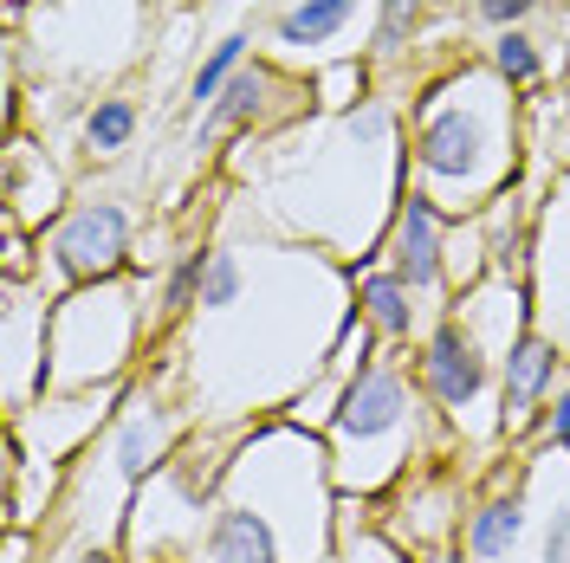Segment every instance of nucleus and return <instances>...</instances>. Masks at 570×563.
Instances as JSON below:
<instances>
[{"instance_id": "5701e85b", "label": "nucleus", "mask_w": 570, "mask_h": 563, "mask_svg": "<svg viewBox=\"0 0 570 563\" xmlns=\"http://www.w3.org/2000/svg\"><path fill=\"white\" fill-rule=\"evenodd\" d=\"M519 454H525V460H538V454H570V376L551 388V402H544V415H538L532 441H525Z\"/></svg>"}, {"instance_id": "7ed1b4c3", "label": "nucleus", "mask_w": 570, "mask_h": 563, "mask_svg": "<svg viewBox=\"0 0 570 563\" xmlns=\"http://www.w3.org/2000/svg\"><path fill=\"white\" fill-rule=\"evenodd\" d=\"M344 493L331 480V447L285 415L240 427L208 537L188 563H331Z\"/></svg>"}, {"instance_id": "aec40b11", "label": "nucleus", "mask_w": 570, "mask_h": 563, "mask_svg": "<svg viewBox=\"0 0 570 563\" xmlns=\"http://www.w3.org/2000/svg\"><path fill=\"white\" fill-rule=\"evenodd\" d=\"M487 66H493L512 91H538V85H544V71H551V59H544V46H538L532 27H512V33L487 39Z\"/></svg>"}, {"instance_id": "412c9836", "label": "nucleus", "mask_w": 570, "mask_h": 563, "mask_svg": "<svg viewBox=\"0 0 570 563\" xmlns=\"http://www.w3.org/2000/svg\"><path fill=\"white\" fill-rule=\"evenodd\" d=\"M247 52H253V33H227V39H214L208 59H202V66H195V78H188V110H208L214 98H220V91H227V85H234V78H240V71L253 66Z\"/></svg>"}, {"instance_id": "a878e982", "label": "nucleus", "mask_w": 570, "mask_h": 563, "mask_svg": "<svg viewBox=\"0 0 570 563\" xmlns=\"http://www.w3.org/2000/svg\"><path fill=\"white\" fill-rule=\"evenodd\" d=\"M39 563H124L110 544H71V537H46Z\"/></svg>"}, {"instance_id": "423d86ee", "label": "nucleus", "mask_w": 570, "mask_h": 563, "mask_svg": "<svg viewBox=\"0 0 570 563\" xmlns=\"http://www.w3.org/2000/svg\"><path fill=\"white\" fill-rule=\"evenodd\" d=\"M149 305H156V279H142V273L59 292L52 298V388L46 395L137 383L149 350H156Z\"/></svg>"}, {"instance_id": "b1692460", "label": "nucleus", "mask_w": 570, "mask_h": 563, "mask_svg": "<svg viewBox=\"0 0 570 563\" xmlns=\"http://www.w3.org/2000/svg\"><path fill=\"white\" fill-rule=\"evenodd\" d=\"M538 7H544V0H473V13H480L493 33H512V27H525Z\"/></svg>"}, {"instance_id": "f03ea898", "label": "nucleus", "mask_w": 570, "mask_h": 563, "mask_svg": "<svg viewBox=\"0 0 570 563\" xmlns=\"http://www.w3.org/2000/svg\"><path fill=\"white\" fill-rule=\"evenodd\" d=\"M240 149L253 156L234 162V208L259 234L305 240L351 273L383 253L395 201L409 195V105L370 91L356 110H305Z\"/></svg>"}, {"instance_id": "f257e3e1", "label": "nucleus", "mask_w": 570, "mask_h": 563, "mask_svg": "<svg viewBox=\"0 0 570 563\" xmlns=\"http://www.w3.org/2000/svg\"><path fill=\"white\" fill-rule=\"evenodd\" d=\"M202 298L163 350L149 356L195 427H253L292 408V395L331 369V350L356 317V273L305 240H253L214 208Z\"/></svg>"}, {"instance_id": "20e7f679", "label": "nucleus", "mask_w": 570, "mask_h": 563, "mask_svg": "<svg viewBox=\"0 0 570 563\" xmlns=\"http://www.w3.org/2000/svg\"><path fill=\"white\" fill-rule=\"evenodd\" d=\"M409 188L454 220L519 188V91L487 59H454L409 98Z\"/></svg>"}, {"instance_id": "4468645a", "label": "nucleus", "mask_w": 570, "mask_h": 563, "mask_svg": "<svg viewBox=\"0 0 570 563\" xmlns=\"http://www.w3.org/2000/svg\"><path fill=\"white\" fill-rule=\"evenodd\" d=\"M564 383V344L558 337H544V330H525L512 356L499 363V415H505V447L519 454L525 441H532L538 415H544V402H551V388Z\"/></svg>"}, {"instance_id": "2eb2a0df", "label": "nucleus", "mask_w": 570, "mask_h": 563, "mask_svg": "<svg viewBox=\"0 0 570 563\" xmlns=\"http://www.w3.org/2000/svg\"><path fill=\"white\" fill-rule=\"evenodd\" d=\"M356 317L376 330L383 350H415L441 312L428 305L422 292H409L383 259H370V266H356Z\"/></svg>"}, {"instance_id": "dca6fc26", "label": "nucleus", "mask_w": 570, "mask_h": 563, "mask_svg": "<svg viewBox=\"0 0 570 563\" xmlns=\"http://www.w3.org/2000/svg\"><path fill=\"white\" fill-rule=\"evenodd\" d=\"M454 317H461L466 330H473V337H480L499 363H505V356H512V344L532 330V285L487 273L473 292H461V298H454Z\"/></svg>"}, {"instance_id": "ddd939ff", "label": "nucleus", "mask_w": 570, "mask_h": 563, "mask_svg": "<svg viewBox=\"0 0 570 563\" xmlns=\"http://www.w3.org/2000/svg\"><path fill=\"white\" fill-rule=\"evenodd\" d=\"M448 247H454V214L434 208L428 195H402L395 201V220L390 234H383V266H390L395 279L409 285V292H422L434 312H448L454 305V285H448Z\"/></svg>"}, {"instance_id": "39448f33", "label": "nucleus", "mask_w": 570, "mask_h": 563, "mask_svg": "<svg viewBox=\"0 0 570 563\" xmlns=\"http://www.w3.org/2000/svg\"><path fill=\"white\" fill-rule=\"evenodd\" d=\"M331 447V480L344 498H390L409 473H422L434 460L461 454L454 434L441 427L434 402H428L422 376H415V350H376L351 383L344 402L324 427Z\"/></svg>"}, {"instance_id": "6e6552de", "label": "nucleus", "mask_w": 570, "mask_h": 563, "mask_svg": "<svg viewBox=\"0 0 570 563\" xmlns=\"http://www.w3.org/2000/svg\"><path fill=\"white\" fill-rule=\"evenodd\" d=\"M415 376H422L441 427L454 434L461 460L512 454L505 447V415H499V356L454 312H441L428 324V337L415 344Z\"/></svg>"}, {"instance_id": "6ab92c4d", "label": "nucleus", "mask_w": 570, "mask_h": 563, "mask_svg": "<svg viewBox=\"0 0 570 563\" xmlns=\"http://www.w3.org/2000/svg\"><path fill=\"white\" fill-rule=\"evenodd\" d=\"M331 563H422V557H415V551H402L390 531L376 525V505H370V498H344Z\"/></svg>"}, {"instance_id": "393cba45", "label": "nucleus", "mask_w": 570, "mask_h": 563, "mask_svg": "<svg viewBox=\"0 0 570 563\" xmlns=\"http://www.w3.org/2000/svg\"><path fill=\"white\" fill-rule=\"evenodd\" d=\"M538 563H570V498L551 505V518H544V544H538Z\"/></svg>"}, {"instance_id": "4be33fe9", "label": "nucleus", "mask_w": 570, "mask_h": 563, "mask_svg": "<svg viewBox=\"0 0 570 563\" xmlns=\"http://www.w3.org/2000/svg\"><path fill=\"white\" fill-rule=\"evenodd\" d=\"M422 13H428V0H376V33H370V66L383 71L395 66L409 46H415V33H422Z\"/></svg>"}, {"instance_id": "9b49d317", "label": "nucleus", "mask_w": 570, "mask_h": 563, "mask_svg": "<svg viewBox=\"0 0 570 563\" xmlns=\"http://www.w3.org/2000/svg\"><path fill=\"white\" fill-rule=\"evenodd\" d=\"M130 388V383H124ZM124 388H78V395H39L27 415L7 422V447L27 454L33 466H52V473H71L78 454L110 427V415L124 408Z\"/></svg>"}, {"instance_id": "0eeeda50", "label": "nucleus", "mask_w": 570, "mask_h": 563, "mask_svg": "<svg viewBox=\"0 0 570 563\" xmlns=\"http://www.w3.org/2000/svg\"><path fill=\"white\" fill-rule=\"evenodd\" d=\"M234 441H240V427H195L181 441V454L156 480L137 486L124 537H117V557L124 563H188L195 557V544L208 537Z\"/></svg>"}, {"instance_id": "9d476101", "label": "nucleus", "mask_w": 570, "mask_h": 563, "mask_svg": "<svg viewBox=\"0 0 570 563\" xmlns=\"http://www.w3.org/2000/svg\"><path fill=\"white\" fill-rule=\"evenodd\" d=\"M383 512H376V525L390 531L402 551H415V557H434V551H448V544H461V525H466V505H473V486L461 480V454L434 460L422 473H409L390 498H376Z\"/></svg>"}, {"instance_id": "f8f14e48", "label": "nucleus", "mask_w": 570, "mask_h": 563, "mask_svg": "<svg viewBox=\"0 0 570 563\" xmlns=\"http://www.w3.org/2000/svg\"><path fill=\"white\" fill-rule=\"evenodd\" d=\"M0 402H7V422L27 415L39 395L52 388V292H39L33 279H0Z\"/></svg>"}, {"instance_id": "f3484780", "label": "nucleus", "mask_w": 570, "mask_h": 563, "mask_svg": "<svg viewBox=\"0 0 570 563\" xmlns=\"http://www.w3.org/2000/svg\"><path fill=\"white\" fill-rule=\"evenodd\" d=\"M356 13H363V0H292L279 20H273V59L279 66H305L312 71V59H318L324 46H337V39L356 27Z\"/></svg>"}, {"instance_id": "1a4fd4ad", "label": "nucleus", "mask_w": 570, "mask_h": 563, "mask_svg": "<svg viewBox=\"0 0 570 563\" xmlns=\"http://www.w3.org/2000/svg\"><path fill=\"white\" fill-rule=\"evenodd\" d=\"M137 214L124 208L117 195H91V201H71L46 234H39V292H78V285H105L124 279L137 266Z\"/></svg>"}, {"instance_id": "a211bd4d", "label": "nucleus", "mask_w": 570, "mask_h": 563, "mask_svg": "<svg viewBox=\"0 0 570 563\" xmlns=\"http://www.w3.org/2000/svg\"><path fill=\"white\" fill-rule=\"evenodd\" d=\"M142 130V110L137 98H124V91H105V98H91L85 117H78V149L91 156V162H117Z\"/></svg>"}]
</instances>
